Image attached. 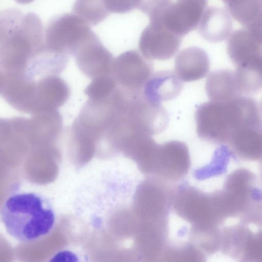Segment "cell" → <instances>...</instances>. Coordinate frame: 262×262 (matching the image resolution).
Instances as JSON below:
<instances>
[{
    "instance_id": "5",
    "label": "cell",
    "mask_w": 262,
    "mask_h": 262,
    "mask_svg": "<svg viewBox=\"0 0 262 262\" xmlns=\"http://www.w3.org/2000/svg\"><path fill=\"white\" fill-rule=\"evenodd\" d=\"M171 206L178 216L192 226L218 227L223 222L213 193L207 194L190 186L176 189Z\"/></svg>"
},
{
    "instance_id": "6",
    "label": "cell",
    "mask_w": 262,
    "mask_h": 262,
    "mask_svg": "<svg viewBox=\"0 0 262 262\" xmlns=\"http://www.w3.org/2000/svg\"><path fill=\"white\" fill-rule=\"evenodd\" d=\"M168 181L149 177L135 192L132 209L141 220L166 219L176 188Z\"/></svg>"
},
{
    "instance_id": "14",
    "label": "cell",
    "mask_w": 262,
    "mask_h": 262,
    "mask_svg": "<svg viewBox=\"0 0 262 262\" xmlns=\"http://www.w3.org/2000/svg\"><path fill=\"white\" fill-rule=\"evenodd\" d=\"M205 40L216 43L228 38L232 32L231 15L226 8L212 6L205 10L198 27Z\"/></svg>"
},
{
    "instance_id": "20",
    "label": "cell",
    "mask_w": 262,
    "mask_h": 262,
    "mask_svg": "<svg viewBox=\"0 0 262 262\" xmlns=\"http://www.w3.org/2000/svg\"><path fill=\"white\" fill-rule=\"evenodd\" d=\"M73 13L82 17L90 25H96L110 14L102 0H76Z\"/></svg>"
},
{
    "instance_id": "8",
    "label": "cell",
    "mask_w": 262,
    "mask_h": 262,
    "mask_svg": "<svg viewBox=\"0 0 262 262\" xmlns=\"http://www.w3.org/2000/svg\"><path fill=\"white\" fill-rule=\"evenodd\" d=\"M90 26L74 13L56 16L50 20L45 29L46 43L56 52L72 55L93 32Z\"/></svg>"
},
{
    "instance_id": "29",
    "label": "cell",
    "mask_w": 262,
    "mask_h": 262,
    "mask_svg": "<svg viewBox=\"0 0 262 262\" xmlns=\"http://www.w3.org/2000/svg\"><path fill=\"white\" fill-rule=\"evenodd\" d=\"M259 105L260 111L261 114L262 115V100L260 102V104Z\"/></svg>"
},
{
    "instance_id": "12",
    "label": "cell",
    "mask_w": 262,
    "mask_h": 262,
    "mask_svg": "<svg viewBox=\"0 0 262 262\" xmlns=\"http://www.w3.org/2000/svg\"><path fill=\"white\" fill-rule=\"evenodd\" d=\"M72 56L80 71L91 79L112 73L115 58L95 33Z\"/></svg>"
},
{
    "instance_id": "19",
    "label": "cell",
    "mask_w": 262,
    "mask_h": 262,
    "mask_svg": "<svg viewBox=\"0 0 262 262\" xmlns=\"http://www.w3.org/2000/svg\"><path fill=\"white\" fill-rule=\"evenodd\" d=\"M234 72L242 96H250L262 90V60L236 66Z\"/></svg>"
},
{
    "instance_id": "7",
    "label": "cell",
    "mask_w": 262,
    "mask_h": 262,
    "mask_svg": "<svg viewBox=\"0 0 262 262\" xmlns=\"http://www.w3.org/2000/svg\"><path fill=\"white\" fill-rule=\"evenodd\" d=\"M124 113L132 134L152 136L163 132L169 122L168 113L161 103L147 100L142 93L127 92Z\"/></svg>"
},
{
    "instance_id": "18",
    "label": "cell",
    "mask_w": 262,
    "mask_h": 262,
    "mask_svg": "<svg viewBox=\"0 0 262 262\" xmlns=\"http://www.w3.org/2000/svg\"><path fill=\"white\" fill-rule=\"evenodd\" d=\"M232 155L244 160L262 159V127L244 130L227 145Z\"/></svg>"
},
{
    "instance_id": "23",
    "label": "cell",
    "mask_w": 262,
    "mask_h": 262,
    "mask_svg": "<svg viewBox=\"0 0 262 262\" xmlns=\"http://www.w3.org/2000/svg\"><path fill=\"white\" fill-rule=\"evenodd\" d=\"M110 13H126L138 8L140 0H102Z\"/></svg>"
},
{
    "instance_id": "10",
    "label": "cell",
    "mask_w": 262,
    "mask_h": 262,
    "mask_svg": "<svg viewBox=\"0 0 262 262\" xmlns=\"http://www.w3.org/2000/svg\"><path fill=\"white\" fill-rule=\"evenodd\" d=\"M141 52L132 50L123 52L115 58L112 74L117 85L135 93H142L152 74L153 64Z\"/></svg>"
},
{
    "instance_id": "17",
    "label": "cell",
    "mask_w": 262,
    "mask_h": 262,
    "mask_svg": "<svg viewBox=\"0 0 262 262\" xmlns=\"http://www.w3.org/2000/svg\"><path fill=\"white\" fill-rule=\"evenodd\" d=\"M205 89L210 100L226 101L242 96L234 71L228 69L211 72L207 78Z\"/></svg>"
},
{
    "instance_id": "16",
    "label": "cell",
    "mask_w": 262,
    "mask_h": 262,
    "mask_svg": "<svg viewBox=\"0 0 262 262\" xmlns=\"http://www.w3.org/2000/svg\"><path fill=\"white\" fill-rule=\"evenodd\" d=\"M183 83L176 73L164 70L152 73L142 93L147 100L159 103L176 98L183 89Z\"/></svg>"
},
{
    "instance_id": "11",
    "label": "cell",
    "mask_w": 262,
    "mask_h": 262,
    "mask_svg": "<svg viewBox=\"0 0 262 262\" xmlns=\"http://www.w3.org/2000/svg\"><path fill=\"white\" fill-rule=\"evenodd\" d=\"M182 38L159 23L149 22L141 34L139 48L149 59L166 60L178 51Z\"/></svg>"
},
{
    "instance_id": "25",
    "label": "cell",
    "mask_w": 262,
    "mask_h": 262,
    "mask_svg": "<svg viewBox=\"0 0 262 262\" xmlns=\"http://www.w3.org/2000/svg\"><path fill=\"white\" fill-rule=\"evenodd\" d=\"M245 28L259 42L262 43V9Z\"/></svg>"
},
{
    "instance_id": "24",
    "label": "cell",
    "mask_w": 262,
    "mask_h": 262,
    "mask_svg": "<svg viewBox=\"0 0 262 262\" xmlns=\"http://www.w3.org/2000/svg\"><path fill=\"white\" fill-rule=\"evenodd\" d=\"M171 2L172 0H140L138 9L149 15Z\"/></svg>"
},
{
    "instance_id": "26",
    "label": "cell",
    "mask_w": 262,
    "mask_h": 262,
    "mask_svg": "<svg viewBox=\"0 0 262 262\" xmlns=\"http://www.w3.org/2000/svg\"><path fill=\"white\" fill-rule=\"evenodd\" d=\"M227 8L239 0H222Z\"/></svg>"
},
{
    "instance_id": "13",
    "label": "cell",
    "mask_w": 262,
    "mask_h": 262,
    "mask_svg": "<svg viewBox=\"0 0 262 262\" xmlns=\"http://www.w3.org/2000/svg\"><path fill=\"white\" fill-rule=\"evenodd\" d=\"M209 69V56L204 50L199 47L185 48L175 58V73L183 82H191L204 78Z\"/></svg>"
},
{
    "instance_id": "9",
    "label": "cell",
    "mask_w": 262,
    "mask_h": 262,
    "mask_svg": "<svg viewBox=\"0 0 262 262\" xmlns=\"http://www.w3.org/2000/svg\"><path fill=\"white\" fill-rule=\"evenodd\" d=\"M206 7L188 0H177L148 15L149 22L159 23L183 37L198 28Z\"/></svg>"
},
{
    "instance_id": "4",
    "label": "cell",
    "mask_w": 262,
    "mask_h": 262,
    "mask_svg": "<svg viewBox=\"0 0 262 262\" xmlns=\"http://www.w3.org/2000/svg\"><path fill=\"white\" fill-rule=\"evenodd\" d=\"M140 171L149 177L168 182L182 179L190 166L187 145L179 141L157 144L141 162L137 164Z\"/></svg>"
},
{
    "instance_id": "2",
    "label": "cell",
    "mask_w": 262,
    "mask_h": 262,
    "mask_svg": "<svg viewBox=\"0 0 262 262\" xmlns=\"http://www.w3.org/2000/svg\"><path fill=\"white\" fill-rule=\"evenodd\" d=\"M46 46L45 30L37 15L15 8L1 13V71L22 65Z\"/></svg>"
},
{
    "instance_id": "3",
    "label": "cell",
    "mask_w": 262,
    "mask_h": 262,
    "mask_svg": "<svg viewBox=\"0 0 262 262\" xmlns=\"http://www.w3.org/2000/svg\"><path fill=\"white\" fill-rule=\"evenodd\" d=\"M1 215L7 232L24 243L34 242L48 234L55 222L50 202L35 192L10 195L3 205Z\"/></svg>"
},
{
    "instance_id": "1",
    "label": "cell",
    "mask_w": 262,
    "mask_h": 262,
    "mask_svg": "<svg viewBox=\"0 0 262 262\" xmlns=\"http://www.w3.org/2000/svg\"><path fill=\"white\" fill-rule=\"evenodd\" d=\"M196 133L208 143L226 145L243 131L262 127L259 105L250 96L201 104L195 113Z\"/></svg>"
},
{
    "instance_id": "28",
    "label": "cell",
    "mask_w": 262,
    "mask_h": 262,
    "mask_svg": "<svg viewBox=\"0 0 262 262\" xmlns=\"http://www.w3.org/2000/svg\"><path fill=\"white\" fill-rule=\"evenodd\" d=\"M199 3H201L202 4L205 5L207 6L208 0H191Z\"/></svg>"
},
{
    "instance_id": "21",
    "label": "cell",
    "mask_w": 262,
    "mask_h": 262,
    "mask_svg": "<svg viewBox=\"0 0 262 262\" xmlns=\"http://www.w3.org/2000/svg\"><path fill=\"white\" fill-rule=\"evenodd\" d=\"M205 258V254L190 243L178 247L167 248L160 261H202Z\"/></svg>"
},
{
    "instance_id": "27",
    "label": "cell",
    "mask_w": 262,
    "mask_h": 262,
    "mask_svg": "<svg viewBox=\"0 0 262 262\" xmlns=\"http://www.w3.org/2000/svg\"><path fill=\"white\" fill-rule=\"evenodd\" d=\"M34 0H15L17 3L21 4H27L33 1Z\"/></svg>"
},
{
    "instance_id": "22",
    "label": "cell",
    "mask_w": 262,
    "mask_h": 262,
    "mask_svg": "<svg viewBox=\"0 0 262 262\" xmlns=\"http://www.w3.org/2000/svg\"><path fill=\"white\" fill-rule=\"evenodd\" d=\"M244 261H262V230L250 235L241 258Z\"/></svg>"
},
{
    "instance_id": "15",
    "label": "cell",
    "mask_w": 262,
    "mask_h": 262,
    "mask_svg": "<svg viewBox=\"0 0 262 262\" xmlns=\"http://www.w3.org/2000/svg\"><path fill=\"white\" fill-rule=\"evenodd\" d=\"M227 52L236 67L262 60V43L244 27L232 31L227 39Z\"/></svg>"
}]
</instances>
